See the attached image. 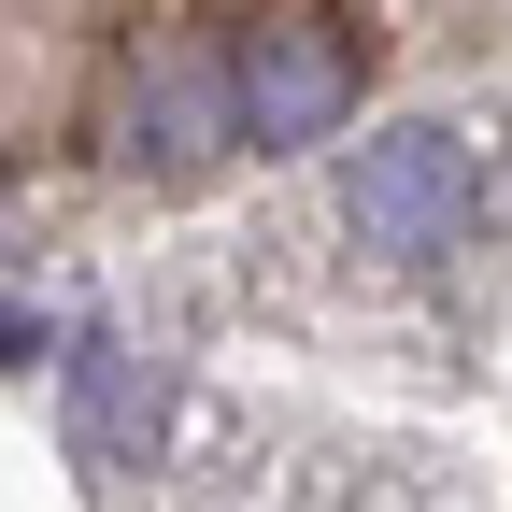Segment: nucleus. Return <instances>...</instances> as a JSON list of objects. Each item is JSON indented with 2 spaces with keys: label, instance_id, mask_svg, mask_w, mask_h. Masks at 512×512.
<instances>
[{
  "label": "nucleus",
  "instance_id": "obj_4",
  "mask_svg": "<svg viewBox=\"0 0 512 512\" xmlns=\"http://www.w3.org/2000/svg\"><path fill=\"white\" fill-rule=\"evenodd\" d=\"M72 456L86 470H143L157 456V370L143 356H114V342L72 356Z\"/></svg>",
  "mask_w": 512,
  "mask_h": 512
},
{
  "label": "nucleus",
  "instance_id": "obj_2",
  "mask_svg": "<svg viewBox=\"0 0 512 512\" xmlns=\"http://www.w3.org/2000/svg\"><path fill=\"white\" fill-rule=\"evenodd\" d=\"M356 86H370V57H356L342 15H271V29L242 43V143H256V157L328 143V128L356 114Z\"/></svg>",
  "mask_w": 512,
  "mask_h": 512
},
{
  "label": "nucleus",
  "instance_id": "obj_3",
  "mask_svg": "<svg viewBox=\"0 0 512 512\" xmlns=\"http://www.w3.org/2000/svg\"><path fill=\"white\" fill-rule=\"evenodd\" d=\"M214 143H242V57H228V72H200L185 43H157L143 72H128V157L200 171Z\"/></svg>",
  "mask_w": 512,
  "mask_h": 512
},
{
  "label": "nucleus",
  "instance_id": "obj_1",
  "mask_svg": "<svg viewBox=\"0 0 512 512\" xmlns=\"http://www.w3.org/2000/svg\"><path fill=\"white\" fill-rule=\"evenodd\" d=\"M342 214H356V242H384V256H456L470 228H484V157H470V128H370V143L342 157Z\"/></svg>",
  "mask_w": 512,
  "mask_h": 512
}]
</instances>
